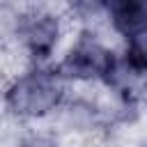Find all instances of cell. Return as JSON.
Instances as JSON below:
<instances>
[{"instance_id": "cell-4", "label": "cell", "mask_w": 147, "mask_h": 147, "mask_svg": "<svg viewBox=\"0 0 147 147\" xmlns=\"http://www.w3.org/2000/svg\"><path fill=\"white\" fill-rule=\"evenodd\" d=\"M21 34H23V41H25L28 51H30L34 57L44 60V57H48V55L53 53V48H55V44H57L60 23H57L55 16L37 11V14H32V16H28V18L23 21Z\"/></svg>"}, {"instance_id": "cell-1", "label": "cell", "mask_w": 147, "mask_h": 147, "mask_svg": "<svg viewBox=\"0 0 147 147\" xmlns=\"http://www.w3.org/2000/svg\"><path fill=\"white\" fill-rule=\"evenodd\" d=\"M62 76L57 71L34 69L16 78L7 90V106L23 117H39L51 113L62 99Z\"/></svg>"}, {"instance_id": "cell-2", "label": "cell", "mask_w": 147, "mask_h": 147, "mask_svg": "<svg viewBox=\"0 0 147 147\" xmlns=\"http://www.w3.org/2000/svg\"><path fill=\"white\" fill-rule=\"evenodd\" d=\"M115 55L103 48L99 41L92 37H80L74 48L64 55L60 67L55 69L57 76L67 78H78V80H90V78H108L113 67H115Z\"/></svg>"}, {"instance_id": "cell-3", "label": "cell", "mask_w": 147, "mask_h": 147, "mask_svg": "<svg viewBox=\"0 0 147 147\" xmlns=\"http://www.w3.org/2000/svg\"><path fill=\"white\" fill-rule=\"evenodd\" d=\"M113 16L117 32H122L129 41V48L145 46V28H147V0H103Z\"/></svg>"}]
</instances>
